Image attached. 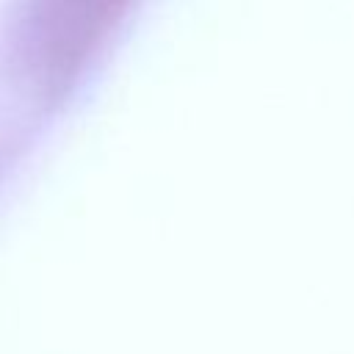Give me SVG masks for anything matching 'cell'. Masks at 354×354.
I'll return each mask as SVG.
<instances>
[{"mask_svg":"<svg viewBox=\"0 0 354 354\" xmlns=\"http://www.w3.org/2000/svg\"><path fill=\"white\" fill-rule=\"evenodd\" d=\"M122 0H30L25 53L44 77L64 75L94 47L108 25V11Z\"/></svg>","mask_w":354,"mask_h":354,"instance_id":"6da1fadb","label":"cell"}]
</instances>
